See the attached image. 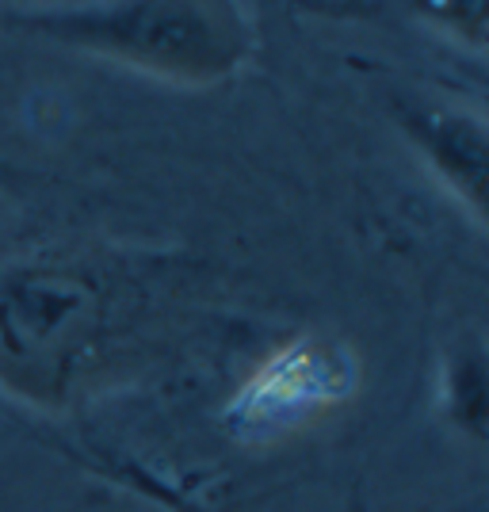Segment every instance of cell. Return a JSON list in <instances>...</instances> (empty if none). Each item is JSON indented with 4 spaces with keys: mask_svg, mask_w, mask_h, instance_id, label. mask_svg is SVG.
Listing matches in <instances>:
<instances>
[{
    "mask_svg": "<svg viewBox=\"0 0 489 512\" xmlns=\"http://www.w3.org/2000/svg\"><path fill=\"white\" fill-rule=\"evenodd\" d=\"M27 31L176 85H218L253 50L237 0H96L31 16Z\"/></svg>",
    "mask_w": 489,
    "mask_h": 512,
    "instance_id": "obj_1",
    "label": "cell"
},
{
    "mask_svg": "<svg viewBox=\"0 0 489 512\" xmlns=\"http://www.w3.org/2000/svg\"><path fill=\"white\" fill-rule=\"evenodd\" d=\"M352 386V363L337 344L295 341L256 371L241 390V425L283 432L302 417L310 421L318 409L341 402Z\"/></svg>",
    "mask_w": 489,
    "mask_h": 512,
    "instance_id": "obj_2",
    "label": "cell"
},
{
    "mask_svg": "<svg viewBox=\"0 0 489 512\" xmlns=\"http://www.w3.org/2000/svg\"><path fill=\"white\" fill-rule=\"evenodd\" d=\"M405 130L425 153L451 192L467 203L474 218L486 207V127L478 115L451 107H417L405 111Z\"/></svg>",
    "mask_w": 489,
    "mask_h": 512,
    "instance_id": "obj_3",
    "label": "cell"
},
{
    "mask_svg": "<svg viewBox=\"0 0 489 512\" xmlns=\"http://www.w3.org/2000/svg\"><path fill=\"white\" fill-rule=\"evenodd\" d=\"M413 12L436 31L467 46L486 43V12L489 0H413Z\"/></svg>",
    "mask_w": 489,
    "mask_h": 512,
    "instance_id": "obj_4",
    "label": "cell"
}]
</instances>
